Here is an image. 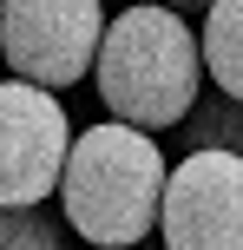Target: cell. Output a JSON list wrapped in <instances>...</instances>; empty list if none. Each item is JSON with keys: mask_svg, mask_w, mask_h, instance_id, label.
<instances>
[{"mask_svg": "<svg viewBox=\"0 0 243 250\" xmlns=\"http://www.w3.org/2000/svg\"><path fill=\"white\" fill-rule=\"evenodd\" d=\"M204 79H210L204 40L184 26L178 7L138 0V7L112 13L99 66H92L105 119H125L138 132H178L191 119V105L204 99Z\"/></svg>", "mask_w": 243, "mask_h": 250, "instance_id": "cell-1", "label": "cell"}, {"mask_svg": "<svg viewBox=\"0 0 243 250\" xmlns=\"http://www.w3.org/2000/svg\"><path fill=\"white\" fill-rule=\"evenodd\" d=\"M165 178H171V158L158 145V132L99 119L92 132L73 138V158L59 178V217L92 250H138L158 230Z\"/></svg>", "mask_w": 243, "mask_h": 250, "instance_id": "cell-2", "label": "cell"}, {"mask_svg": "<svg viewBox=\"0 0 243 250\" xmlns=\"http://www.w3.org/2000/svg\"><path fill=\"white\" fill-rule=\"evenodd\" d=\"M105 26V0H0V60L13 79L66 92L99 66Z\"/></svg>", "mask_w": 243, "mask_h": 250, "instance_id": "cell-3", "label": "cell"}, {"mask_svg": "<svg viewBox=\"0 0 243 250\" xmlns=\"http://www.w3.org/2000/svg\"><path fill=\"white\" fill-rule=\"evenodd\" d=\"M66 158H73V119L59 92L33 79H0V204L59 198Z\"/></svg>", "mask_w": 243, "mask_h": 250, "instance_id": "cell-4", "label": "cell"}, {"mask_svg": "<svg viewBox=\"0 0 243 250\" xmlns=\"http://www.w3.org/2000/svg\"><path fill=\"white\" fill-rule=\"evenodd\" d=\"M158 237H165V250H243V158L237 151H184L171 165Z\"/></svg>", "mask_w": 243, "mask_h": 250, "instance_id": "cell-5", "label": "cell"}, {"mask_svg": "<svg viewBox=\"0 0 243 250\" xmlns=\"http://www.w3.org/2000/svg\"><path fill=\"white\" fill-rule=\"evenodd\" d=\"M204 73L217 92H230L243 99V0H217V7L204 13Z\"/></svg>", "mask_w": 243, "mask_h": 250, "instance_id": "cell-6", "label": "cell"}, {"mask_svg": "<svg viewBox=\"0 0 243 250\" xmlns=\"http://www.w3.org/2000/svg\"><path fill=\"white\" fill-rule=\"evenodd\" d=\"M178 151H237L243 158V99L204 86V99H197L191 119L178 125Z\"/></svg>", "mask_w": 243, "mask_h": 250, "instance_id": "cell-7", "label": "cell"}, {"mask_svg": "<svg viewBox=\"0 0 243 250\" xmlns=\"http://www.w3.org/2000/svg\"><path fill=\"white\" fill-rule=\"evenodd\" d=\"M0 250H73V224L46 204H0Z\"/></svg>", "mask_w": 243, "mask_h": 250, "instance_id": "cell-8", "label": "cell"}, {"mask_svg": "<svg viewBox=\"0 0 243 250\" xmlns=\"http://www.w3.org/2000/svg\"><path fill=\"white\" fill-rule=\"evenodd\" d=\"M165 7H178V13H210L217 0H165Z\"/></svg>", "mask_w": 243, "mask_h": 250, "instance_id": "cell-9", "label": "cell"}]
</instances>
